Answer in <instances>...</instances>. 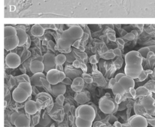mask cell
I'll return each mask as SVG.
<instances>
[{
	"label": "cell",
	"mask_w": 155,
	"mask_h": 127,
	"mask_svg": "<svg viewBox=\"0 0 155 127\" xmlns=\"http://www.w3.org/2000/svg\"><path fill=\"white\" fill-rule=\"evenodd\" d=\"M84 33L83 29L79 25L72 26L68 29L64 31L57 42L59 50L71 48L76 41L82 39Z\"/></svg>",
	"instance_id": "cell-1"
},
{
	"label": "cell",
	"mask_w": 155,
	"mask_h": 127,
	"mask_svg": "<svg viewBox=\"0 0 155 127\" xmlns=\"http://www.w3.org/2000/svg\"><path fill=\"white\" fill-rule=\"evenodd\" d=\"M96 112L92 105L84 104L76 109L75 117H80L82 119L93 122L95 119Z\"/></svg>",
	"instance_id": "cell-2"
},
{
	"label": "cell",
	"mask_w": 155,
	"mask_h": 127,
	"mask_svg": "<svg viewBox=\"0 0 155 127\" xmlns=\"http://www.w3.org/2000/svg\"><path fill=\"white\" fill-rule=\"evenodd\" d=\"M99 109L104 113H114L115 109V100L107 97H102L99 101Z\"/></svg>",
	"instance_id": "cell-3"
},
{
	"label": "cell",
	"mask_w": 155,
	"mask_h": 127,
	"mask_svg": "<svg viewBox=\"0 0 155 127\" xmlns=\"http://www.w3.org/2000/svg\"><path fill=\"white\" fill-rule=\"evenodd\" d=\"M143 67L141 64H126L125 66V74L134 80L138 79L143 71Z\"/></svg>",
	"instance_id": "cell-4"
},
{
	"label": "cell",
	"mask_w": 155,
	"mask_h": 127,
	"mask_svg": "<svg viewBox=\"0 0 155 127\" xmlns=\"http://www.w3.org/2000/svg\"><path fill=\"white\" fill-rule=\"evenodd\" d=\"M43 63L45 67L44 69V72L48 73L52 69H56V55L52 53H46L43 55Z\"/></svg>",
	"instance_id": "cell-5"
},
{
	"label": "cell",
	"mask_w": 155,
	"mask_h": 127,
	"mask_svg": "<svg viewBox=\"0 0 155 127\" xmlns=\"http://www.w3.org/2000/svg\"><path fill=\"white\" fill-rule=\"evenodd\" d=\"M126 64H143V58L138 51H131L128 52L125 57Z\"/></svg>",
	"instance_id": "cell-6"
},
{
	"label": "cell",
	"mask_w": 155,
	"mask_h": 127,
	"mask_svg": "<svg viewBox=\"0 0 155 127\" xmlns=\"http://www.w3.org/2000/svg\"><path fill=\"white\" fill-rule=\"evenodd\" d=\"M5 63L9 68L16 69L18 67L21 63V57L16 53L10 52L5 57Z\"/></svg>",
	"instance_id": "cell-7"
},
{
	"label": "cell",
	"mask_w": 155,
	"mask_h": 127,
	"mask_svg": "<svg viewBox=\"0 0 155 127\" xmlns=\"http://www.w3.org/2000/svg\"><path fill=\"white\" fill-rule=\"evenodd\" d=\"M148 124L147 119L141 115H134L129 120L130 127H147Z\"/></svg>",
	"instance_id": "cell-8"
},
{
	"label": "cell",
	"mask_w": 155,
	"mask_h": 127,
	"mask_svg": "<svg viewBox=\"0 0 155 127\" xmlns=\"http://www.w3.org/2000/svg\"><path fill=\"white\" fill-rule=\"evenodd\" d=\"M13 100L17 103H23L28 100L29 95L24 89L17 87L14 89L12 93Z\"/></svg>",
	"instance_id": "cell-9"
},
{
	"label": "cell",
	"mask_w": 155,
	"mask_h": 127,
	"mask_svg": "<svg viewBox=\"0 0 155 127\" xmlns=\"http://www.w3.org/2000/svg\"><path fill=\"white\" fill-rule=\"evenodd\" d=\"M19 39L18 36H12L4 38V47L6 51H12L19 46Z\"/></svg>",
	"instance_id": "cell-10"
},
{
	"label": "cell",
	"mask_w": 155,
	"mask_h": 127,
	"mask_svg": "<svg viewBox=\"0 0 155 127\" xmlns=\"http://www.w3.org/2000/svg\"><path fill=\"white\" fill-rule=\"evenodd\" d=\"M46 79L51 85H56L61 82L60 71L56 69H52L47 73Z\"/></svg>",
	"instance_id": "cell-11"
},
{
	"label": "cell",
	"mask_w": 155,
	"mask_h": 127,
	"mask_svg": "<svg viewBox=\"0 0 155 127\" xmlns=\"http://www.w3.org/2000/svg\"><path fill=\"white\" fill-rule=\"evenodd\" d=\"M40 108L39 103L33 100L27 101L25 105V110L28 115H35Z\"/></svg>",
	"instance_id": "cell-12"
},
{
	"label": "cell",
	"mask_w": 155,
	"mask_h": 127,
	"mask_svg": "<svg viewBox=\"0 0 155 127\" xmlns=\"http://www.w3.org/2000/svg\"><path fill=\"white\" fill-rule=\"evenodd\" d=\"M118 82L124 87L126 92H129L131 88H135V80L126 75L121 77Z\"/></svg>",
	"instance_id": "cell-13"
},
{
	"label": "cell",
	"mask_w": 155,
	"mask_h": 127,
	"mask_svg": "<svg viewBox=\"0 0 155 127\" xmlns=\"http://www.w3.org/2000/svg\"><path fill=\"white\" fill-rule=\"evenodd\" d=\"M44 69H45V67H44L43 62L39 61L32 60L29 64V69L33 74L39 72H44Z\"/></svg>",
	"instance_id": "cell-14"
},
{
	"label": "cell",
	"mask_w": 155,
	"mask_h": 127,
	"mask_svg": "<svg viewBox=\"0 0 155 127\" xmlns=\"http://www.w3.org/2000/svg\"><path fill=\"white\" fill-rule=\"evenodd\" d=\"M15 125L16 127H28L30 125V119L26 114L21 113L16 119Z\"/></svg>",
	"instance_id": "cell-15"
},
{
	"label": "cell",
	"mask_w": 155,
	"mask_h": 127,
	"mask_svg": "<svg viewBox=\"0 0 155 127\" xmlns=\"http://www.w3.org/2000/svg\"><path fill=\"white\" fill-rule=\"evenodd\" d=\"M66 92V85L62 82H59L56 85H52V92L54 96L64 95Z\"/></svg>",
	"instance_id": "cell-16"
},
{
	"label": "cell",
	"mask_w": 155,
	"mask_h": 127,
	"mask_svg": "<svg viewBox=\"0 0 155 127\" xmlns=\"http://www.w3.org/2000/svg\"><path fill=\"white\" fill-rule=\"evenodd\" d=\"M41 78H46V75L43 72H39L33 74L32 77L30 78L31 85L36 87H43V85L41 81Z\"/></svg>",
	"instance_id": "cell-17"
},
{
	"label": "cell",
	"mask_w": 155,
	"mask_h": 127,
	"mask_svg": "<svg viewBox=\"0 0 155 127\" xmlns=\"http://www.w3.org/2000/svg\"><path fill=\"white\" fill-rule=\"evenodd\" d=\"M16 29L17 31L16 36H18L19 41L18 47H21V46L24 45L26 43V42L28 41L29 36L28 35V34L25 30L19 29V28H16Z\"/></svg>",
	"instance_id": "cell-18"
},
{
	"label": "cell",
	"mask_w": 155,
	"mask_h": 127,
	"mask_svg": "<svg viewBox=\"0 0 155 127\" xmlns=\"http://www.w3.org/2000/svg\"><path fill=\"white\" fill-rule=\"evenodd\" d=\"M31 32L33 36L41 37L44 34L45 29L41 25H35L32 26L31 29Z\"/></svg>",
	"instance_id": "cell-19"
},
{
	"label": "cell",
	"mask_w": 155,
	"mask_h": 127,
	"mask_svg": "<svg viewBox=\"0 0 155 127\" xmlns=\"http://www.w3.org/2000/svg\"><path fill=\"white\" fill-rule=\"evenodd\" d=\"M74 99L77 103H79L81 105H84L90 100L89 97L86 95V94L84 93V92H79V93H77L75 95Z\"/></svg>",
	"instance_id": "cell-20"
},
{
	"label": "cell",
	"mask_w": 155,
	"mask_h": 127,
	"mask_svg": "<svg viewBox=\"0 0 155 127\" xmlns=\"http://www.w3.org/2000/svg\"><path fill=\"white\" fill-rule=\"evenodd\" d=\"M136 92H137V97H140V96L147 97V96L152 95V92L144 85L138 87L136 89Z\"/></svg>",
	"instance_id": "cell-21"
},
{
	"label": "cell",
	"mask_w": 155,
	"mask_h": 127,
	"mask_svg": "<svg viewBox=\"0 0 155 127\" xmlns=\"http://www.w3.org/2000/svg\"><path fill=\"white\" fill-rule=\"evenodd\" d=\"M112 90L113 94L115 95H124V94L126 93L125 90L124 89V87L121 85V84L117 82L112 88Z\"/></svg>",
	"instance_id": "cell-22"
},
{
	"label": "cell",
	"mask_w": 155,
	"mask_h": 127,
	"mask_svg": "<svg viewBox=\"0 0 155 127\" xmlns=\"http://www.w3.org/2000/svg\"><path fill=\"white\" fill-rule=\"evenodd\" d=\"M92 122L82 119L80 117H77L75 120V125L77 127H92Z\"/></svg>",
	"instance_id": "cell-23"
},
{
	"label": "cell",
	"mask_w": 155,
	"mask_h": 127,
	"mask_svg": "<svg viewBox=\"0 0 155 127\" xmlns=\"http://www.w3.org/2000/svg\"><path fill=\"white\" fill-rule=\"evenodd\" d=\"M17 34L16 29L13 26H6L4 29V38L12 36H16Z\"/></svg>",
	"instance_id": "cell-24"
},
{
	"label": "cell",
	"mask_w": 155,
	"mask_h": 127,
	"mask_svg": "<svg viewBox=\"0 0 155 127\" xmlns=\"http://www.w3.org/2000/svg\"><path fill=\"white\" fill-rule=\"evenodd\" d=\"M18 87H20L21 89H24L25 91H26L29 96H31L32 94V85L30 82H23L19 83Z\"/></svg>",
	"instance_id": "cell-25"
},
{
	"label": "cell",
	"mask_w": 155,
	"mask_h": 127,
	"mask_svg": "<svg viewBox=\"0 0 155 127\" xmlns=\"http://www.w3.org/2000/svg\"><path fill=\"white\" fill-rule=\"evenodd\" d=\"M67 61L66 56L64 54H59L56 56V62L57 65H64V64Z\"/></svg>",
	"instance_id": "cell-26"
},
{
	"label": "cell",
	"mask_w": 155,
	"mask_h": 127,
	"mask_svg": "<svg viewBox=\"0 0 155 127\" xmlns=\"http://www.w3.org/2000/svg\"><path fill=\"white\" fill-rule=\"evenodd\" d=\"M85 81L82 77H77L73 80V82L71 86H84Z\"/></svg>",
	"instance_id": "cell-27"
},
{
	"label": "cell",
	"mask_w": 155,
	"mask_h": 127,
	"mask_svg": "<svg viewBox=\"0 0 155 127\" xmlns=\"http://www.w3.org/2000/svg\"><path fill=\"white\" fill-rule=\"evenodd\" d=\"M41 83L43 85V87L46 88V89L48 91H49V92L51 94H52V85L48 81V80L46 79V78H41Z\"/></svg>",
	"instance_id": "cell-28"
},
{
	"label": "cell",
	"mask_w": 155,
	"mask_h": 127,
	"mask_svg": "<svg viewBox=\"0 0 155 127\" xmlns=\"http://www.w3.org/2000/svg\"><path fill=\"white\" fill-rule=\"evenodd\" d=\"M144 86L150 90L152 93H155V80L153 79L149 80L148 82L144 85Z\"/></svg>",
	"instance_id": "cell-29"
},
{
	"label": "cell",
	"mask_w": 155,
	"mask_h": 127,
	"mask_svg": "<svg viewBox=\"0 0 155 127\" xmlns=\"http://www.w3.org/2000/svg\"><path fill=\"white\" fill-rule=\"evenodd\" d=\"M15 79L18 80V81L19 82V83L23 82H28L31 83V79L26 74H24L19 75V76H17L15 77Z\"/></svg>",
	"instance_id": "cell-30"
},
{
	"label": "cell",
	"mask_w": 155,
	"mask_h": 127,
	"mask_svg": "<svg viewBox=\"0 0 155 127\" xmlns=\"http://www.w3.org/2000/svg\"><path fill=\"white\" fill-rule=\"evenodd\" d=\"M138 51L140 53L143 59H147L148 53L150 52V49L148 47H144L140 49Z\"/></svg>",
	"instance_id": "cell-31"
},
{
	"label": "cell",
	"mask_w": 155,
	"mask_h": 127,
	"mask_svg": "<svg viewBox=\"0 0 155 127\" xmlns=\"http://www.w3.org/2000/svg\"><path fill=\"white\" fill-rule=\"evenodd\" d=\"M148 75H149V74L147 72V71L145 70V69H143V71H142V72L140 75L138 79H135V80H137L138 82H143V81H144V80L147 79Z\"/></svg>",
	"instance_id": "cell-32"
},
{
	"label": "cell",
	"mask_w": 155,
	"mask_h": 127,
	"mask_svg": "<svg viewBox=\"0 0 155 127\" xmlns=\"http://www.w3.org/2000/svg\"><path fill=\"white\" fill-rule=\"evenodd\" d=\"M82 78L84 79L85 82L87 84H92L94 82L93 78L87 74H82Z\"/></svg>",
	"instance_id": "cell-33"
},
{
	"label": "cell",
	"mask_w": 155,
	"mask_h": 127,
	"mask_svg": "<svg viewBox=\"0 0 155 127\" xmlns=\"http://www.w3.org/2000/svg\"><path fill=\"white\" fill-rule=\"evenodd\" d=\"M147 59H148L149 62L151 63V65L155 64V54L152 51H150L148 53Z\"/></svg>",
	"instance_id": "cell-34"
},
{
	"label": "cell",
	"mask_w": 155,
	"mask_h": 127,
	"mask_svg": "<svg viewBox=\"0 0 155 127\" xmlns=\"http://www.w3.org/2000/svg\"><path fill=\"white\" fill-rule=\"evenodd\" d=\"M65 55L66 56V59H67V61H67L68 63H73V62L75 60L74 54L72 52L68 54H65Z\"/></svg>",
	"instance_id": "cell-35"
},
{
	"label": "cell",
	"mask_w": 155,
	"mask_h": 127,
	"mask_svg": "<svg viewBox=\"0 0 155 127\" xmlns=\"http://www.w3.org/2000/svg\"><path fill=\"white\" fill-rule=\"evenodd\" d=\"M22 113L20 112H15L13 113H12V116H11V122H12V124L15 125V122L16 120V119L19 117V115H21Z\"/></svg>",
	"instance_id": "cell-36"
},
{
	"label": "cell",
	"mask_w": 155,
	"mask_h": 127,
	"mask_svg": "<svg viewBox=\"0 0 155 127\" xmlns=\"http://www.w3.org/2000/svg\"><path fill=\"white\" fill-rule=\"evenodd\" d=\"M64 100H65V97H64V95H59L56 98V103H57V104H58V105L63 106Z\"/></svg>",
	"instance_id": "cell-37"
},
{
	"label": "cell",
	"mask_w": 155,
	"mask_h": 127,
	"mask_svg": "<svg viewBox=\"0 0 155 127\" xmlns=\"http://www.w3.org/2000/svg\"><path fill=\"white\" fill-rule=\"evenodd\" d=\"M62 82L64 84H65V85H71L72 84L73 80H72L71 79V78H69V77H66V78L63 80Z\"/></svg>",
	"instance_id": "cell-38"
},
{
	"label": "cell",
	"mask_w": 155,
	"mask_h": 127,
	"mask_svg": "<svg viewBox=\"0 0 155 127\" xmlns=\"http://www.w3.org/2000/svg\"><path fill=\"white\" fill-rule=\"evenodd\" d=\"M89 61L92 64H96L98 62V59L97 58V55H92L90 57Z\"/></svg>",
	"instance_id": "cell-39"
},
{
	"label": "cell",
	"mask_w": 155,
	"mask_h": 127,
	"mask_svg": "<svg viewBox=\"0 0 155 127\" xmlns=\"http://www.w3.org/2000/svg\"><path fill=\"white\" fill-rule=\"evenodd\" d=\"M129 92L130 93V94L131 95V96L133 97V99H136L137 98L136 89H135L134 88H131L129 90Z\"/></svg>",
	"instance_id": "cell-40"
},
{
	"label": "cell",
	"mask_w": 155,
	"mask_h": 127,
	"mask_svg": "<svg viewBox=\"0 0 155 127\" xmlns=\"http://www.w3.org/2000/svg\"><path fill=\"white\" fill-rule=\"evenodd\" d=\"M117 82V80L115 79V78H112L110 80V81H109V87L112 89L113 87V86Z\"/></svg>",
	"instance_id": "cell-41"
},
{
	"label": "cell",
	"mask_w": 155,
	"mask_h": 127,
	"mask_svg": "<svg viewBox=\"0 0 155 127\" xmlns=\"http://www.w3.org/2000/svg\"><path fill=\"white\" fill-rule=\"evenodd\" d=\"M122 97L123 95H117L115 99V102L118 103V104H120V103L122 100Z\"/></svg>",
	"instance_id": "cell-42"
},
{
	"label": "cell",
	"mask_w": 155,
	"mask_h": 127,
	"mask_svg": "<svg viewBox=\"0 0 155 127\" xmlns=\"http://www.w3.org/2000/svg\"><path fill=\"white\" fill-rule=\"evenodd\" d=\"M125 38H127L128 40L131 41V40H133V39H134L135 36H134V34H132V32H131V33H128V34H127V35L125 36Z\"/></svg>",
	"instance_id": "cell-43"
},
{
	"label": "cell",
	"mask_w": 155,
	"mask_h": 127,
	"mask_svg": "<svg viewBox=\"0 0 155 127\" xmlns=\"http://www.w3.org/2000/svg\"><path fill=\"white\" fill-rule=\"evenodd\" d=\"M113 52H114V54L115 55H117V56H121V52L120 49H119V48H116V49H115L113 51Z\"/></svg>",
	"instance_id": "cell-44"
},
{
	"label": "cell",
	"mask_w": 155,
	"mask_h": 127,
	"mask_svg": "<svg viewBox=\"0 0 155 127\" xmlns=\"http://www.w3.org/2000/svg\"><path fill=\"white\" fill-rule=\"evenodd\" d=\"M81 63H80V62L78 61V60H75L74 62H73V63H72V65H73V66L74 67H75V68H79L80 67H81Z\"/></svg>",
	"instance_id": "cell-45"
},
{
	"label": "cell",
	"mask_w": 155,
	"mask_h": 127,
	"mask_svg": "<svg viewBox=\"0 0 155 127\" xmlns=\"http://www.w3.org/2000/svg\"><path fill=\"white\" fill-rule=\"evenodd\" d=\"M66 74L64 72H61L60 71V80L61 82H62L63 80L66 78Z\"/></svg>",
	"instance_id": "cell-46"
},
{
	"label": "cell",
	"mask_w": 155,
	"mask_h": 127,
	"mask_svg": "<svg viewBox=\"0 0 155 127\" xmlns=\"http://www.w3.org/2000/svg\"><path fill=\"white\" fill-rule=\"evenodd\" d=\"M124 75H125V74H123V73H118V74H117L116 75V76H115V79L117 80V82H118L119 80H120V79L122 77H124Z\"/></svg>",
	"instance_id": "cell-47"
},
{
	"label": "cell",
	"mask_w": 155,
	"mask_h": 127,
	"mask_svg": "<svg viewBox=\"0 0 155 127\" xmlns=\"http://www.w3.org/2000/svg\"><path fill=\"white\" fill-rule=\"evenodd\" d=\"M81 39L76 41L73 44V45H72L73 47H74V48H77V49H79V46H80V42H81Z\"/></svg>",
	"instance_id": "cell-48"
},
{
	"label": "cell",
	"mask_w": 155,
	"mask_h": 127,
	"mask_svg": "<svg viewBox=\"0 0 155 127\" xmlns=\"http://www.w3.org/2000/svg\"><path fill=\"white\" fill-rule=\"evenodd\" d=\"M48 45H49V48H51V49H52V51H54V50H55V49H54V48H55V45H56L54 44V42L53 41H49L48 42Z\"/></svg>",
	"instance_id": "cell-49"
},
{
	"label": "cell",
	"mask_w": 155,
	"mask_h": 127,
	"mask_svg": "<svg viewBox=\"0 0 155 127\" xmlns=\"http://www.w3.org/2000/svg\"><path fill=\"white\" fill-rule=\"evenodd\" d=\"M59 52H61V53H62V54H68V53H70L71 52H72V49H71V48H69V49H67L59 50Z\"/></svg>",
	"instance_id": "cell-50"
},
{
	"label": "cell",
	"mask_w": 155,
	"mask_h": 127,
	"mask_svg": "<svg viewBox=\"0 0 155 127\" xmlns=\"http://www.w3.org/2000/svg\"><path fill=\"white\" fill-rule=\"evenodd\" d=\"M64 108L65 112L66 113H68V112L70 110V109H71V105L69 104V103H67V104H65V105H64Z\"/></svg>",
	"instance_id": "cell-51"
},
{
	"label": "cell",
	"mask_w": 155,
	"mask_h": 127,
	"mask_svg": "<svg viewBox=\"0 0 155 127\" xmlns=\"http://www.w3.org/2000/svg\"><path fill=\"white\" fill-rule=\"evenodd\" d=\"M56 69H57V70H58L59 71L64 72V68H63V65H56Z\"/></svg>",
	"instance_id": "cell-52"
},
{
	"label": "cell",
	"mask_w": 155,
	"mask_h": 127,
	"mask_svg": "<svg viewBox=\"0 0 155 127\" xmlns=\"http://www.w3.org/2000/svg\"><path fill=\"white\" fill-rule=\"evenodd\" d=\"M148 48L150 49V51H152L153 52H154V54H155V45H150L148 46Z\"/></svg>",
	"instance_id": "cell-53"
},
{
	"label": "cell",
	"mask_w": 155,
	"mask_h": 127,
	"mask_svg": "<svg viewBox=\"0 0 155 127\" xmlns=\"http://www.w3.org/2000/svg\"><path fill=\"white\" fill-rule=\"evenodd\" d=\"M81 67L82 68L83 71H85V72L87 71V67H86V65H85L84 64H82H82H81Z\"/></svg>",
	"instance_id": "cell-54"
},
{
	"label": "cell",
	"mask_w": 155,
	"mask_h": 127,
	"mask_svg": "<svg viewBox=\"0 0 155 127\" xmlns=\"http://www.w3.org/2000/svg\"><path fill=\"white\" fill-rule=\"evenodd\" d=\"M32 60H36V61H41L42 62L43 61V56H39V57H36V58L32 59Z\"/></svg>",
	"instance_id": "cell-55"
},
{
	"label": "cell",
	"mask_w": 155,
	"mask_h": 127,
	"mask_svg": "<svg viewBox=\"0 0 155 127\" xmlns=\"http://www.w3.org/2000/svg\"><path fill=\"white\" fill-rule=\"evenodd\" d=\"M117 41L120 43V44H121V45L124 46L125 42H124V41L122 39H121V38H117Z\"/></svg>",
	"instance_id": "cell-56"
},
{
	"label": "cell",
	"mask_w": 155,
	"mask_h": 127,
	"mask_svg": "<svg viewBox=\"0 0 155 127\" xmlns=\"http://www.w3.org/2000/svg\"><path fill=\"white\" fill-rule=\"evenodd\" d=\"M97 65L96 64H93V67H92V69L94 71H97Z\"/></svg>",
	"instance_id": "cell-57"
},
{
	"label": "cell",
	"mask_w": 155,
	"mask_h": 127,
	"mask_svg": "<svg viewBox=\"0 0 155 127\" xmlns=\"http://www.w3.org/2000/svg\"><path fill=\"white\" fill-rule=\"evenodd\" d=\"M79 50H80L81 52H84V50H85L84 48H83L82 46H81V45H80V46H79Z\"/></svg>",
	"instance_id": "cell-58"
},
{
	"label": "cell",
	"mask_w": 155,
	"mask_h": 127,
	"mask_svg": "<svg viewBox=\"0 0 155 127\" xmlns=\"http://www.w3.org/2000/svg\"><path fill=\"white\" fill-rule=\"evenodd\" d=\"M152 97L155 100V93H152Z\"/></svg>",
	"instance_id": "cell-59"
}]
</instances>
